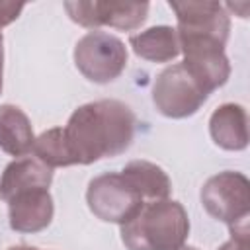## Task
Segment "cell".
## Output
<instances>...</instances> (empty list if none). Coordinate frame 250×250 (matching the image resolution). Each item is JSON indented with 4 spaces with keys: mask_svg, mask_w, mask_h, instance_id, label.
Segmentation results:
<instances>
[{
    "mask_svg": "<svg viewBox=\"0 0 250 250\" xmlns=\"http://www.w3.org/2000/svg\"><path fill=\"white\" fill-rule=\"evenodd\" d=\"M33 154L39 162H43L51 170L62 168V166H72V158L68 154L62 127H53V129L43 131L33 143Z\"/></svg>",
    "mask_w": 250,
    "mask_h": 250,
    "instance_id": "16",
    "label": "cell"
},
{
    "mask_svg": "<svg viewBox=\"0 0 250 250\" xmlns=\"http://www.w3.org/2000/svg\"><path fill=\"white\" fill-rule=\"evenodd\" d=\"M4 39H2V33H0V92H2V72H4Z\"/></svg>",
    "mask_w": 250,
    "mask_h": 250,
    "instance_id": "19",
    "label": "cell"
},
{
    "mask_svg": "<svg viewBox=\"0 0 250 250\" xmlns=\"http://www.w3.org/2000/svg\"><path fill=\"white\" fill-rule=\"evenodd\" d=\"M180 250H197V248H193V246H182Z\"/></svg>",
    "mask_w": 250,
    "mask_h": 250,
    "instance_id": "21",
    "label": "cell"
},
{
    "mask_svg": "<svg viewBox=\"0 0 250 250\" xmlns=\"http://www.w3.org/2000/svg\"><path fill=\"white\" fill-rule=\"evenodd\" d=\"M121 176L141 193L143 199H168L172 191V182L168 174L148 160H131L121 170Z\"/></svg>",
    "mask_w": 250,
    "mask_h": 250,
    "instance_id": "15",
    "label": "cell"
},
{
    "mask_svg": "<svg viewBox=\"0 0 250 250\" xmlns=\"http://www.w3.org/2000/svg\"><path fill=\"white\" fill-rule=\"evenodd\" d=\"M53 170L37 158L21 156L10 162L0 176V197L10 201L14 195L27 189H49Z\"/></svg>",
    "mask_w": 250,
    "mask_h": 250,
    "instance_id": "11",
    "label": "cell"
},
{
    "mask_svg": "<svg viewBox=\"0 0 250 250\" xmlns=\"http://www.w3.org/2000/svg\"><path fill=\"white\" fill-rule=\"evenodd\" d=\"M209 133L217 146L225 150H244L248 146V117L240 104L219 105L209 119Z\"/></svg>",
    "mask_w": 250,
    "mask_h": 250,
    "instance_id": "12",
    "label": "cell"
},
{
    "mask_svg": "<svg viewBox=\"0 0 250 250\" xmlns=\"http://www.w3.org/2000/svg\"><path fill=\"white\" fill-rule=\"evenodd\" d=\"M64 10L70 20L82 27L98 29L109 25L121 31H133L141 27L148 16V2H64Z\"/></svg>",
    "mask_w": 250,
    "mask_h": 250,
    "instance_id": "7",
    "label": "cell"
},
{
    "mask_svg": "<svg viewBox=\"0 0 250 250\" xmlns=\"http://www.w3.org/2000/svg\"><path fill=\"white\" fill-rule=\"evenodd\" d=\"M133 53L150 62H168L180 55V41L176 27L154 25L129 37Z\"/></svg>",
    "mask_w": 250,
    "mask_h": 250,
    "instance_id": "14",
    "label": "cell"
},
{
    "mask_svg": "<svg viewBox=\"0 0 250 250\" xmlns=\"http://www.w3.org/2000/svg\"><path fill=\"white\" fill-rule=\"evenodd\" d=\"M168 6L172 8L178 20V27H176L178 39L205 37L227 45L230 33V18L221 2L186 0V2H168Z\"/></svg>",
    "mask_w": 250,
    "mask_h": 250,
    "instance_id": "9",
    "label": "cell"
},
{
    "mask_svg": "<svg viewBox=\"0 0 250 250\" xmlns=\"http://www.w3.org/2000/svg\"><path fill=\"white\" fill-rule=\"evenodd\" d=\"M201 205L229 229L248 223L250 215V182L244 174L225 170L211 176L201 188Z\"/></svg>",
    "mask_w": 250,
    "mask_h": 250,
    "instance_id": "3",
    "label": "cell"
},
{
    "mask_svg": "<svg viewBox=\"0 0 250 250\" xmlns=\"http://www.w3.org/2000/svg\"><path fill=\"white\" fill-rule=\"evenodd\" d=\"M189 234V217L182 203L158 199L121 225V242L127 250H180Z\"/></svg>",
    "mask_w": 250,
    "mask_h": 250,
    "instance_id": "2",
    "label": "cell"
},
{
    "mask_svg": "<svg viewBox=\"0 0 250 250\" xmlns=\"http://www.w3.org/2000/svg\"><path fill=\"white\" fill-rule=\"evenodd\" d=\"M8 203L10 227L16 232H39L53 221L55 205L49 189H27L14 195Z\"/></svg>",
    "mask_w": 250,
    "mask_h": 250,
    "instance_id": "10",
    "label": "cell"
},
{
    "mask_svg": "<svg viewBox=\"0 0 250 250\" xmlns=\"http://www.w3.org/2000/svg\"><path fill=\"white\" fill-rule=\"evenodd\" d=\"M86 201L100 221L115 225L129 223L145 205L141 193L121 176V172H105L90 180Z\"/></svg>",
    "mask_w": 250,
    "mask_h": 250,
    "instance_id": "5",
    "label": "cell"
},
{
    "mask_svg": "<svg viewBox=\"0 0 250 250\" xmlns=\"http://www.w3.org/2000/svg\"><path fill=\"white\" fill-rule=\"evenodd\" d=\"M8 250H39V248H33V246H12Z\"/></svg>",
    "mask_w": 250,
    "mask_h": 250,
    "instance_id": "20",
    "label": "cell"
},
{
    "mask_svg": "<svg viewBox=\"0 0 250 250\" xmlns=\"http://www.w3.org/2000/svg\"><path fill=\"white\" fill-rule=\"evenodd\" d=\"M137 117L119 100H98L72 111L62 127L74 164H94L125 152L135 139Z\"/></svg>",
    "mask_w": 250,
    "mask_h": 250,
    "instance_id": "1",
    "label": "cell"
},
{
    "mask_svg": "<svg viewBox=\"0 0 250 250\" xmlns=\"http://www.w3.org/2000/svg\"><path fill=\"white\" fill-rule=\"evenodd\" d=\"M33 143L35 135L29 117L18 105H0V150L21 158L33 150Z\"/></svg>",
    "mask_w": 250,
    "mask_h": 250,
    "instance_id": "13",
    "label": "cell"
},
{
    "mask_svg": "<svg viewBox=\"0 0 250 250\" xmlns=\"http://www.w3.org/2000/svg\"><path fill=\"white\" fill-rule=\"evenodd\" d=\"M209 94L193 80L182 62L164 68L152 86V104L170 119H184L199 111Z\"/></svg>",
    "mask_w": 250,
    "mask_h": 250,
    "instance_id": "6",
    "label": "cell"
},
{
    "mask_svg": "<svg viewBox=\"0 0 250 250\" xmlns=\"http://www.w3.org/2000/svg\"><path fill=\"white\" fill-rule=\"evenodd\" d=\"M23 4H16V2H0V29L10 25L12 21L18 20V16L23 12Z\"/></svg>",
    "mask_w": 250,
    "mask_h": 250,
    "instance_id": "18",
    "label": "cell"
},
{
    "mask_svg": "<svg viewBox=\"0 0 250 250\" xmlns=\"http://www.w3.org/2000/svg\"><path fill=\"white\" fill-rule=\"evenodd\" d=\"M219 250H248V223L230 229V240Z\"/></svg>",
    "mask_w": 250,
    "mask_h": 250,
    "instance_id": "17",
    "label": "cell"
},
{
    "mask_svg": "<svg viewBox=\"0 0 250 250\" xmlns=\"http://www.w3.org/2000/svg\"><path fill=\"white\" fill-rule=\"evenodd\" d=\"M178 41L180 53H184L182 64L207 94L227 84L230 76V62L225 55L223 43L205 37H184Z\"/></svg>",
    "mask_w": 250,
    "mask_h": 250,
    "instance_id": "8",
    "label": "cell"
},
{
    "mask_svg": "<svg viewBox=\"0 0 250 250\" xmlns=\"http://www.w3.org/2000/svg\"><path fill=\"white\" fill-rule=\"evenodd\" d=\"M74 64L94 84L115 80L127 66L125 43L105 31H90L74 45Z\"/></svg>",
    "mask_w": 250,
    "mask_h": 250,
    "instance_id": "4",
    "label": "cell"
}]
</instances>
